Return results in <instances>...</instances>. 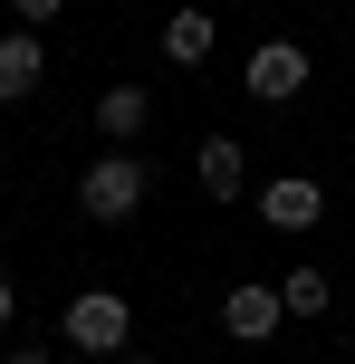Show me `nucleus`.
Returning a JSON list of instances; mask_svg holds the SVG:
<instances>
[{"instance_id": "nucleus-12", "label": "nucleus", "mask_w": 355, "mask_h": 364, "mask_svg": "<svg viewBox=\"0 0 355 364\" xmlns=\"http://www.w3.org/2000/svg\"><path fill=\"white\" fill-rule=\"evenodd\" d=\"M0 364H58L48 346H10V355H0Z\"/></svg>"}, {"instance_id": "nucleus-11", "label": "nucleus", "mask_w": 355, "mask_h": 364, "mask_svg": "<svg viewBox=\"0 0 355 364\" xmlns=\"http://www.w3.org/2000/svg\"><path fill=\"white\" fill-rule=\"evenodd\" d=\"M10 10H19V29H48V19L68 10V0H10Z\"/></svg>"}, {"instance_id": "nucleus-7", "label": "nucleus", "mask_w": 355, "mask_h": 364, "mask_svg": "<svg viewBox=\"0 0 355 364\" xmlns=\"http://www.w3.org/2000/svg\"><path fill=\"white\" fill-rule=\"evenodd\" d=\"M38 77H48V48H38V29H10V38H0V106H19Z\"/></svg>"}, {"instance_id": "nucleus-15", "label": "nucleus", "mask_w": 355, "mask_h": 364, "mask_svg": "<svg viewBox=\"0 0 355 364\" xmlns=\"http://www.w3.org/2000/svg\"><path fill=\"white\" fill-rule=\"evenodd\" d=\"M346 10H355V0H346Z\"/></svg>"}, {"instance_id": "nucleus-1", "label": "nucleus", "mask_w": 355, "mask_h": 364, "mask_svg": "<svg viewBox=\"0 0 355 364\" xmlns=\"http://www.w3.org/2000/svg\"><path fill=\"white\" fill-rule=\"evenodd\" d=\"M144 201H154L144 154H96V164L77 173V211H87V220H106V230H115V220H134Z\"/></svg>"}, {"instance_id": "nucleus-14", "label": "nucleus", "mask_w": 355, "mask_h": 364, "mask_svg": "<svg viewBox=\"0 0 355 364\" xmlns=\"http://www.w3.org/2000/svg\"><path fill=\"white\" fill-rule=\"evenodd\" d=\"M115 364H154V355H115Z\"/></svg>"}, {"instance_id": "nucleus-6", "label": "nucleus", "mask_w": 355, "mask_h": 364, "mask_svg": "<svg viewBox=\"0 0 355 364\" xmlns=\"http://www.w3.org/2000/svg\"><path fill=\"white\" fill-rule=\"evenodd\" d=\"M192 173H202L211 201H240V192H250V154H240V134H202V144H192Z\"/></svg>"}, {"instance_id": "nucleus-10", "label": "nucleus", "mask_w": 355, "mask_h": 364, "mask_svg": "<svg viewBox=\"0 0 355 364\" xmlns=\"http://www.w3.org/2000/svg\"><path fill=\"white\" fill-rule=\"evenodd\" d=\"M279 297H288V316H327V297H337V288H327V269H307V259H298V269L279 278Z\"/></svg>"}, {"instance_id": "nucleus-2", "label": "nucleus", "mask_w": 355, "mask_h": 364, "mask_svg": "<svg viewBox=\"0 0 355 364\" xmlns=\"http://www.w3.org/2000/svg\"><path fill=\"white\" fill-rule=\"evenodd\" d=\"M58 326H68V346H77V355H125V336H134V307H125L115 288H77Z\"/></svg>"}, {"instance_id": "nucleus-4", "label": "nucleus", "mask_w": 355, "mask_h": 364, "mask_svg": "<svg viewBox=\"0 0 355 364\" xmlns=\"http://www.w3.org/2000/svg\"><path fill=\"white\" fill-rule=\"evenodd\" d=\"M260 220H269V230H317V220H327V182L317 173H279L260 192Z\"/></svg>"}, {"instance_id": "nucleus-8", "label": "nucleus", "mask_w": 355, "mask_h": 364, "mask_svg": "<svg viewBox=\"0 0 355 364\" xmlns=\"http://www.w3.org/2000/svg\"><path fill=\"white\" fill-rule=\"evenodd\" d=\"M154 125V96L144 87H106V106H96V134H106L115 154H134V134Z\"/></svg>"}, {"instance_id": "nucleus-13", "label": "nucleus", "mask_w": 355, "mask_h": 364, "mask_svg": "<svg viewBox=\"0 0 355 364\" xmlns=\"http://www.w3.org/2000/svg\"><path fill=\"white\" fill-rule=\"evenodd\" d=\"M10 316H19V288H10V278H0V326H10Z\"/></svg>"}, {"instance_id": "nucleus-5", "label": "nucleus", "mask_w": 355, "mask_h": 364, "mask_svg": "<svg viewBox=\"0 0 355 364\" xmlns=\"http://www.w3.org/2000/svg\"><path fill=\"white\" fill-rule=\"evenodd\" d=\"M279 316H288V297H279V278H269V288H231L221 326H231V346H269V336H279Z\"/></svg>"}, {"instance_id": "nucleus-3", "label": "nucleus", "mask_w": 355, "mask_h": 364, "mask_svg": "<svg viewBox=\"0 0 355 364\" xmlns=\"http://www.w3.org/2000/svg\"><path fill=\"white\" fill-rule=\"evenodd\" d=\"M298 87H307V48L298 38H260V48H250V96H260V106H288Z\"/></svg>"}, {"instance_id": "nucleus-9", "label": "nucleus", "mask_w": 355, "mask_h": 364, "mask_svg": "<svg viewBox=\"0 0 355 364\" xmlns=\"http://www.w3.org/2000/svg\"><path fill=\"white\" fill-rule=\"evenodd\" d=\"M164 58H173V68H202V58H211V10H173L164 19Z\"/></svg>"}]
</instances>
